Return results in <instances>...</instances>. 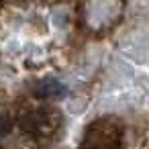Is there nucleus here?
I'll return each instance as SVG.
<instances>
[{
    "mask_svg": "<svg viewBox=\"0 0 149 149\" xmlns=\"http://www.w3.org/2000/svg\"><path fill=\"white\" fill-rule=\"evenodd\" d=\"M37 92L41 96H57V94L63 92V86L59 82H55V80H47V82H43V84L37 86Z\"/></svg>",
    "mask_w": 149,
    "mask_h": 149,
    "instance_id": "1",
    "label": "nucleus"
}]
</instances>
